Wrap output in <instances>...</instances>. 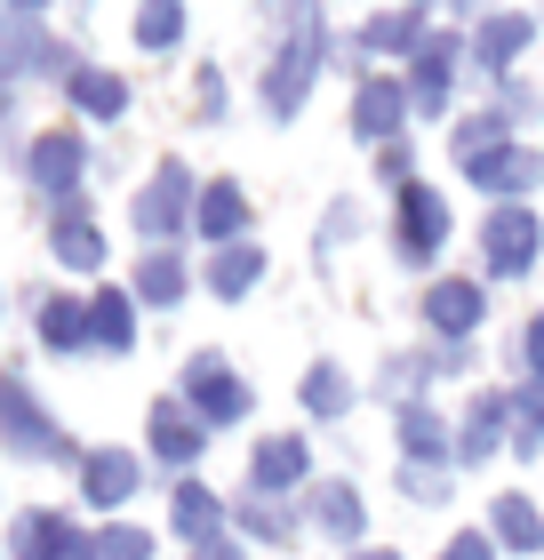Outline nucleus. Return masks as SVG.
Returning a JSON list of instances; mask_svg holds the SVG:
<instances>
[{
  "mask_svg": "<svg viewBox=\"0 0 544 560\" xmlns=\"http://www.w3.org/2000/svg\"><path fill=\"white\" fill-rule=\"evenodd\" d=\"M321 65H328V16H321V9H297V16H289V40L273 48L265 81H256L265 113H273V120H297L304 96H313V81H321Z\"/></svg>",
  "mask_w": 544,
  "mask_h": 560,
  "instance_id": "f257e3e1",
  "label": "nucleus"
},
{
  "mask_svg": "<svg viewBox=\"0 0 544 560\" xmlns=\"http://www.w3.org/2000/svg\"><path fill=\"white\" fill-rule=\"evenodd\" d=\"M440 248H449V200H440L432 185H401L393 192V257L408 272H425Z\"/></svg>",
  "mask_w": 544,
  "mask_h": 560,
  "instance_id": "f03ea898",
  "label": "nucleus"
},
{
  "mask_svg": "<svg viewBox=\"0 0 544 560\" xmlns=\"http://www.w3.org/2000/svg\"><path fill=\"white\" fill-rule=\"evenodd\" d=\"M0 441H9L16 456H72V432L40 409L16 369H0Z\"/></svg>",
  "mask_w": 544,
  "mask_h": 560,
  "instance_id": "7ed1b4c3",
  "label": "nucleus"
},
{
  "mask_svg": "<svg viewBox=\"0 0 544 560\" xmlns=\"http://www.w3.org/2000/svg\"><path fill=\"white\" fill-rule=\"evenodd\" d=\"M193 209H200L193 168H185V161H161V168H152V185L137 192V209H128V217H137V233H144L152 248H169V241L193 224Z\"/></svg>",
  "mask_w": 544,
  "mask_h": 560,
  "instance_id": "20e7f679",
  "label": "nucleus"
},
{
  "mask_svg": "<svg viewBox=\"0 0 544 560\" xmlns=\"http://www.w3.org/2000/svg\"><path fill=\"white\" fill-rule=\"evenodd\" d=\"M464 168V185H481L488 200H497V209H529V192L544 185V152L536 144H497V152H481V161H456Z\"/></svg>",
  "mask_w": 544,
  "mask_h": 560,
  "instance_id": "39448f33",
  "label": "nucleus"
},
{
  "mask_svg": "<svg viewBox=\"0 0 544 560\" xmlns=\"http://www.w3.org/2000/svg\"><path fill=\"white\" fill-rule=\"evenodd\" d=\"M185 409L209 432L248 417V385H241V369H232L224 352H193V361H185Z\"/></svg>",
  "mask_w": 544,
  "mask_h": 560,
  "instance_id": "423d86ee",
  "label": "nucleus"
},
{
  "mask_svg": "<svg viewBox=\"0 0 544 560\" xmlns=\"http://www.w3.org/2000/svg\"><path fill=\"white\" fill-rule=\"evenodd\" d=\"M401 129H408V81L401 72H360L352 81V137L369 152H384V144H401Z\"/></svg>",
  "mask_w": 544,
  "mask_h": 560,
  "instance_id": "0eeeda50",
  "label": "nucleus"
},
{
  "mask_svg": "<svg viewBox=\"0 0 544 560\" xmlns=\"http://www.w3.org/2000/svg\"><path fill=\"white\" fill-rule=\"evenodd\" d=\"M481 257H488V280H521V272H536V257H544V224H536V209H488V224H481Z\"/></svg>",
  "mask_w": 544,
  "mask_h": 560,
  "instance_id": "6e6552de",
  "label": "nucleus"
},
{
  "mask_svg": "<svg viewBox=\"0 0 544 560\" xmlns=\"http://www.w3.org/2000/svg\"><path fill=\"white\" fill-rule=\"evenodd\" d=\"M481 320H488V289H481V280L440 272L432 289H425V328H432V345H473Z\"/></svg>",
  "mask_w": 544,
  "mask_h": 560,
  "instance_id": "1a4fd4ad",
  "label": "nucleus"
},
{
  "mask_svg": "<svg viewBox=\"0 0 544 560\" xmlns=\"http://www.w3.org/2000/svg\"><path fill=\"white\" fill-rule=\"evenodd\" d=\"M57 65H65V81L81 72L57 40H48V24H40L33 9H9V16H0V81H24V72H57Z\"/></svg>",
  "mask_w": 544,
  "mask_h": 560,
  "instance_id": "9d476101",
  "label": "nucleus"
},
{
  "mask_svg": "<svg viewBox=\"0 0 544 560\" xmlns=\"http://www.w3.org/2000/svg\"><path fill=\"white\" fill-rule=\"evenodd\" d=\"M81 168H89V137H81V129H48L33 152H24V176H33L57 209L81 200Z\"/></svg>",
  "mask_w": 544,
  "mask_h": 560,
  "instance_id": "9b49d317",
  "label": "nucleus"
},
{
  "mask_svg": "<svg viewBox=\"0 0 544 560\" xmlns=\"http://www.w3.org/2000/svg\"><path fill=\"white\" fill-rule=\"evenodd\" d=\"M9 552L16 560H96V537L89 528H72L65 513H16V528H9Z\"/></svg>",
  "mask_w": 544,
  "mask_h": 560,
  "instance_id": "f8f14e48",
  "label": "nucleus"
},
{
  "mask_svg": "<svg viewBox=\"0 0 544 560\" xmlns=\"http://www.w3.org/2000/svg\"><path fill=\"white\" fill-rule=\"evenodd\" d=\"M456 65H464V40L456 33H432L417 57H408V113L432 120L440 105H449V96H456Z\"/></svg>",
  "mask_w": 544,
  "mask_h": 560,
  "instance_id": "ddd939ff",
  "label": "nucleus"
},
{
  "mask_svg": "<svg viewBox=\"0 0 544 560\" xmlns=\"http://www.w3.org/2000/svg\"><path fill=\"white\" fill-rule=\"evenodd\" d=\"M144 441H152V456H161V465L185 472V465H200V456H209V424L185 409V393H169V400H152Z\"/></svg>",
  "mask_w": 544,
  "mask_h": 560,
  "instance_id": "4468645a",
  "label": "nucleus"
},
{
  "mask_svg": "<svg viewBox=\"0 0 544 560\" xmlns=\"http://www.w3.org/2000/svg\"><path fill=\"white\" fill-rule=\"evenodd\" d=\"M529 40H536V16H521V9H488V16L473 24V40H464V57H473L481 72H497V81H512V65H521Z\"/></svg>",
  "mask_w": 544,
  "mask_h": 560,
  "instance_id": "2eb2a0df",
  "label": "nucleus"
},
{
  "mask_svg": "<svg viewBox=\"0 0 544 560\" xmlns=\"http://www.w3.org/2000/svg\"><path fill=\"white\" fill-rule=\"evenodd\" d=\"M313 480V448L297 441V432H273V441H256V456H248V497H289V489H304Z\"/></svg>",
  "mask_w": 544,
  "mask_h": 560,
  "instance_id": "dca6fc26",
  "label": "nucleus"
},
{
  "mask_svg": "<svg viewBox=\"0 0 544 560\" xmlns=\"http://www.w3.org/2000/svg\"><path fill=\"white\" fill-rule=\"evenodd\" d=\"M137 489H144V465H137L128 448H89V456H81V497H89V513H120Z\"/></svg>",
  "mask_w": 544,
  "mask_h": 560,
  "instance_id": "f3484780",
  "label": "nucleus"
},
{
  "mask_svg": "<svg viewBox=\"0 0 544 560\" xmlns=\"http://www.w3.org/2000/svg\"><path fill=\"white\" fill-rule=\"evenodd\" d=\"M393 441H401V465H456V432L440 424L432 400H408V409H393Z\"/></svg>",
  "mask_w": 544,
  "mask_h": 560,
  "instance_id": "a211bd4d",
  "label": "nucleus"
},
{
  "mask_svg": "<svg viewBox=\"0 0 544 560\" xmlns=\"http://www.w3.org/2000/svg\"><path fill=\"white\" fill-rule=\"evenodd\" d=\"M304 513H313V528H321V537H336L345 552H360V528H369V504H360V489H352V480H313Z\"/></svg>",
  "mask_w": 544,
  "mask_h": 560,
  "instance_id": "6ab92c4d",
  "label": "nucleus"
},
{
  "mask_svg": "<svg viewBox=\"0 0 544 560\" xmlns=\"http://www.w3.org/2000/svg\"><path fill=\"white\" fill-rule=\"evenodd\" d=\"M193 233H200V241H217V248H232V241L248 233V185H241V176H217V185H200Z\"/></svg>",
  "mask_w": 544,
  "mask_h": 560,
  "instance_id": "aec40b11",
  "label": "nucleus"
},
{
  "mask_svg": "<svg viewBox=\"0 0 544 560\" xmlns=\"http://www.w3.org/2000/svg\"><path fill=\"white\" fill-rule=\"evenodd\" d=\"M425 40H432V9H425V0H408V9H384V16L360 24V48H369V57H417Z\"/></svg>",
  "mask_w": 544,
  "mask_h": 560,
  "instance_id": "412c9836",
  "label": "nucleus"
},
{
  "mask_svg": "<svg viewBox=\"0 0 544 560\" xmlns=\"http://www.w3.org/2000/svg\"><path fill=\"white\" fill-rule=\"evenodd\" d=\"M169 521H176V537L200 552V545H217V537H224V497H217V489H200V480H176Z\"/></svg>",
  "mask_w": 544,
  "mask_h": 560,
  "instance_id": "4be33fe9",
  "label": "nucleus"
},
{
  "mask_svg": "<svg viewBox=\"0 0 544 560\" xmlns=\"http://www.w3.org/2000/svg\"><path fill=\"white\" fill-rule=\"evenodd\" d=\"M48 248H57L65 272H96L105 265V233H96V217L72 200V209H57V224H48Z\"/></svg>",
  "mask_w": 544,
  "mask_h": 560,
  "instance_id": "5701e85b",
  "label": "nucleus"
},
{
  "mask_svg": "<svg viewBox=\"0 0 544 560\" xmlns=\"http://www.w3.org/2000/svg\"><path fill=\"white\" fill-rule=\"evenodd\" d=\"M505 448V393H473V409L456 417V465H488Z\"/></svg>",
  "mask_w": 544,
  "mask_h": 560,
  "instance_id": "b1692460",
  "label": "nucleus"
},
{
  "mask_svg": "<svg viewBox=\"0 0 544 560\" xmlns=\"http://www.w3.org/2000/svg\"><path fill=\"white\" fill-rule=\"evenodd\" d=\"M505 448L544 456V385H505Z\"/></svg>",
  "mask_w": 544,
  "mask_h": 560,
  "instance_id": "393cba45",
  "label": "nucleus"
},
{
  "mask_svg": "<svg viewBox=\"0 0 544 560\" xmlns=\"http://www.w3.org/2000/svg\"><path fill=\"white\" fill-rule=\"evenodd\" d=\"M297 400H304V417H313V424H336V417H352V376L336 361H313V369H304V385H297Z\"/></svg>",
  "mask_w": 544,
  "mask_h": 560,
  "instance_id": "a878e982",
  "label": "nucleus"
},
{
  "mask_svg": "<svg viewBox=\"0 0 544 560\" xmlns=\"http://www.w3.org/2000/svg\"><path fill=\"white\" fill-rule=\"evenodd\" d=\"M256 280H265V248H256V241H232V248L209 257V296H224V304H241Z\"/></svg>",
  "mask_w": 544,
  "mask_h": 560,
  "instance_id": "bb28decb",
  "label": "nucleus"
},
{
  "mask_svg": "<svg viewBox=\"0 0 544 560\" xmlns=\"http://www.w3.org/2000/svg\"><path fill=\"white\" fill-rule=\"evenodd\" d=\"M89 328H96V352H137V296L96 289V304H89Z\"/></svg>",
  "mask_w": 544,
  "mask_h": 560,
  "instance_id": "cd10ccee",
  "label": "nucleus"
},
{
  "mask_svg": "<svg viewBox=\"0 0 544 560\" xmlns=\"http://www.w3.org/2000/svg\"><path fill=\"white\" fill-rule=\"evenodd\" d=\"M488 537H497L505 552H544V521L529 497H497L488 504Z\"/></svg>",
  "mask_w": 544,
  "mask_h": 560,
  "instance_id": "c85d7f7f",
  "label": "nucleus"
},
{
  "mask_svg": "<svg viewBox=\"0 0 544 560\" xmlns=\"http://www.w3.org/2000/svg\"><path fill=\"white\" fill-rule=\"evenodd\" d=\"M185 289H193V272H185L176 248H144L137 257V296L144 304H185Z\"/></svg>",
  "mask_w": 544,
  "mask_h": 560,
  "instance_id": "c756f323",
  "label": "nucleus"
},
{
  "mask_svg": "<svg viewBox=\"0 0 544 560\" xmlns=\"http://www.w3.org/2000/svg\"><path fill=\"white\" fill-rule=\"evenodd\" d=\"M65 96H72V105H81L89 120H120V113H128V81H120V72H96V65L72 72Z\"/></svg>",
  "mask_w": 544,
  "mask_h": 560,
  "instance_id": "7c9ffc66",
  "label": "nucleus"
},
{
  "mask_svg": "<svg viewBox=\"0 0 544 560\" xmlns=\"http://www.w3.org/2000/svg\"><path fill=\"white\" fill-rule=\"evenodd\" d=\"M40 345H48V352H89V345H96V328H89V304H72V296H48V304H40Z\"/></svg>",
  "mask_w": 544,
  "mask_h": 560,
  "instance_id": "2f4dec72",
  "label": "nucleus"
},
{
  "mask_svg": "<svg viewBox=\"0 0 544 560\" xmlns=\"http://www.w3.org/2000/svg\"><path fill=\"white\" fill-rule=\"evenodd\" d=\"M232 528H241V537H256V545H297V513H289V504H273V497H241Z\"/></svg>",
  "mask_w": 544,
  "mask_h": 560,
  "instance_id": "473e14b6",
  "label": "nucleus"
},
{
  "mask_svg": "<svg viewBox=\"0 0 544 560\" xmlns=\"http://www.w3.org/2000/svg\"><path fill=\"white\" fill-rule=\"evenodd\" d=\"M432 376H440V361H432V345L425 352H393V361H384V400H401V409H408V400H425V385H432Z\"/></svg>",
  "mask_w": 544,
  "mask_h": 560,
  "instance_id": "72a5a7b5",
  "label": "nucleus"
},
{
  "mask_svg": "<svg viewBox=\"0 0 544 560\" xmlns=\"http://www.w3.org/2000/svg\"><path fill=\"white\" fill-rule=\"evenodd\" d=\"M449 144H456V161H481V152H497V144H512V129H505V113L488 105V113H464Z\"/></svg>",
  "mask_w": 544,
  "mask_h": 560,
  "instance_id": "f704fd0d",
  "label": "nucleus"
},
{
  "mask_svg": "<svg viewBox=\"0 0 544 560\" xmlns=\"http://www.w3.org/2000/svg\"><path fill=\"white\" fill-rule=\"evenodd\" d=\"M176 40H185V9H176V0L137 9V48H176Z\"/></svg>",
  "mask_w": 544,
  "mask_h": 560,
  "instance_id": "c9c22d12",
  "label": "nucleus"
},
{
  "mask_svg": "<svg viewBox=\"0 0 544 560\" xmlns=\"http://www.w3.org/2000/svg\"><path fill=\"white\" fill-rule=\"evenodd\" d=\"M449 489H456L449 465H401V497L408 504H449Z\"/></svg>",
  "mask_w": 544,
  "mask_h": 560,
  "instance_id": "e433bc0d",
  "label": "nucleus"
},
{
  "mask_svg": "<svg viewBox=\"0 0 544 560\" xmlns=\"http://www.w3.org/2000/svg\"><path fill=\"white\" fill-rule=\"evenodd\" d=\"M512 369H521V385H544V313H529L521 345H512Z\"/></svg>",
  "mask_w": 544,
  "mask_h": 560,
  "instance_id": "4c0bfd02",
  "label": "nucleus"
},
{
  "mask_svg": "<svg viewBox=\"0 0 544 560\" xmlns=\"http://www.w3.org/2000/svg\"><path fill=\"white\" fill-rule=\"evenodd\" d=\"M96 560H152V537H144V528H128V521H113L105 537H96Z\"/></svg>",
  "mask_w": 544,
  "mask_h": 560,
  "instance_id": "58836bf2",
  "label": "nucleus"
},
{
  "mask_svg": "<svg viewBox=\"0 0 544 560\" xmlns=\"http://www.w3.org/2000/svg\"><path fill=\"white\" fill-rule=\"evenodd\" d=\"M352 233H360V200H336V209L321 217V241H313V257H328V248H336V241H352Z\"/></svg>",
  "mask_w": 544,
  "mask_h": 560,
  "instance_id": "ea45409f",
  "label": "nucleus"
},
{
  "mask_svg": "<svg viewBox=\"0 0 544 560\" xmlns=\"http://www.w3.org/2000/svg\"><path fill=\"white\" fill-rule=\"evenodd\" d=\"M497 113H505V129H529L536 120V89L529 81H497Z\"/></svg>",
  "mask_w": 544,
  "mask_h": 560,
  "instance_id": "a19ab883",
  "label": "nucleus"
},
{
  "mask_svg": "<svg viewBox=\"0 0 544 560\" xmlns=\"http://www.w3.org/2000/svg\"><path fill=\"white\" fill-rule=\"evenodd\" d=\"M193 105H200V120H224L232 89H224V72H217V65H200V81H193Z\"/></svg>",
  "mask_w": 544,
  "mask_h": 560,
  "instance_id": "79ce46f5",
  "label": "nucleus"
},
{
  "mask_svg": "<svg viewBox=\"0 0 544 560\" xmlns=\"http://www.w3.org/2000/svg\"><path fill=\"white\" fill-rule=\"evenodd\" d=\"M377 176H384V185H393V192H401V185H417V152H408V137L377 152Z\"/></svg>",
  "mask_w": 544,
  "mask_h": 560,
  "instance_id": "37998d69",
  "label": "nucleus"
},
{
  "mask_svg": "<svg viewBox=\"0 0 544 560\" xmlns=\"http://www.w3.org/2000/svg\"><path fill=\"white\" fill-rule=\"evenodd\" d=\"M440 560H497V537H481V528H464V537L440 545Z\"/></svg>",
  "mask_w": 544,
  "mask_h": 560,
  "instance_id": "c03bdc74",
  "label": "nucleus"
},
{
  "mask_svg": "<svg viewBox=\"0 0 544 560\" xmlns=\"http://www.w3.org/2000/svg\"><path fill=\"white\" fill-rule=\"evenodd\" d=\"M432 361H440V376H464L473 369V345H432Z\"/></svg>",
  "mask_w": 544,
  "mask_h": 560,
  "instance_id": "a18cd8bd",
  "label": "nucleus"
},
{
  "mask_svg": "<svg viewBox=\"0 0 544 560\" xmlns=\"http://www.w3.org/2000/svg\"><path fill=\"white\" fill-rule=\"evenodd\" d=\"M193 560H241V545H232V537H217V545H200Z\"/></svg>",
  "mask_w": 544,
  "mask_h": 560,
  "instance_id": "49530a36",
  "label": "nucleus"
},
{
  "mask_svg": "<svg viewBox=\"0 0 544 560\" xmlns=\"http://www.w3.org/2000/svg\"><path fill=\"white\" fill-rule=\"evenodd\" d=\"M345 560H401V552H393V545H377V552H369V545H360V552H345Z\"/></svg>",
  "mask_w": 544,
  "mask_h": 560,
  "instance_id": "de8ad7c7",
  "label": "nucleus"
},
{
  "mask_svg": "<svg viewBox=\"0 0 544 560\" xmlns=\"http://www.w3.org/2000/svg\"><path fill=\"white\" fill-rule=\"evenodd\" d=\"M0 120H9V89H0Z\"/></svg>",
  "mask_w": 544,
  "mask_h": 560,
  "instance_id": "09e8293b",
  "label": "nucleus"
}]
</instances>
